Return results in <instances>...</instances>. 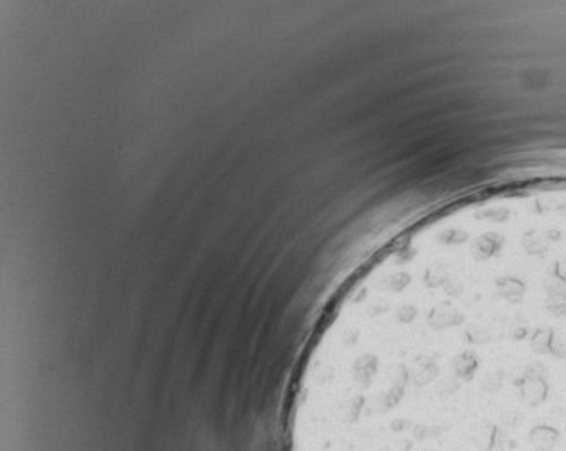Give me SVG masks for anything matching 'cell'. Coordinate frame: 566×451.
<instances>
[{
  "label": "cell",
  "mask_w": 566,
  "mask_h": 451,
  "mask_svg": "<svg viewBox=\"0 0 566 451\" xmlns=\"http://www.w3.org/2000/svg\"><path fill=\"white\" fill-rule=\"evenodd\" d=\"M559 437H561L559 430L550 425H536L529 432V440L536 451H552Z\"/></svg>",
  "instance_id": "7a4b0ae2"
},
{
  "label": "cell",
  "mask_w": 566,
  "mask_h": 451,
  "mask_svg": "<svg viewBox=\"0 0 566 451\" xmlns=\"http://www.w3.org/2000/svg\"><path fill=\"white\" fill-rule=\"evenodd\" d=\"M423 451H438V450H423Z\"/></svg>",
  "instance_id": "8992f818"
},
{
  "label": "cell",
  "mask_w": 566,
  "mask_h": 451,
  "mask_svg": "<svg viewBox=\"0 0 566 451\" xmlns=\"http://www.w3.org/2000/svg\"><path fill=\"white\" fill-rule=\"evenodd\" d=\"M505 385H511L516 390L520 405L525 408L543 407L550 398L552 390L550 380H515V382H505L504 387Z\"/></svg>",
  "instance_id": "6da1fadb"
},
{
  "label": "cell",
  "mask_w": 566,
  "mask_h": 451,
  "mask_svg": "<svg viewBox=\"0 0 566 451\" xmlns=\"http://www.w3.org/2000/svg\"><path fill=\"white\" fill-rule=\"evenodd\" d=\"M495 430H497V423H482L477 430H475L473 442L477 451H493V439H495Z\"/></svg>",
  "instance_id": "3957f363"
},
{
  "label": "cell",
  "mask_w": 566,
  "mask_h": 451,
  "mask_svg": "<svg viewBox=\"0 0 566 451\" xmlns=\"http://www.w3.org/2000/svg\"><path fill=\"white\" fill-rule=\"evenodd\" d=\"M498 421H500L498 423L500 428H504L505 432L511 433L523 425V421H525V414H523L520 408H504V410L500 412V415H498Z\"/></svg>",
  "instance_id": "277c9868"
},
{
  "label": "cell",
  "mask_w": 566,
  "mask_h": 451,
  "mask_svg": "<svg viewBox=\"0 0 566 451\" xmlns=\"http://www.w3.org/2000/svg\"><path fill=\"white\" fill-rule=\"evenodd\" d=\"M515 440L511 439L509 432H505L504 428L497 425V430H495V439H493V451H508L511 447H515Z\"/></svg>",
  "instance_id": "5b68a950"
}]
</instances>
